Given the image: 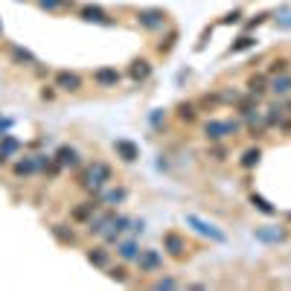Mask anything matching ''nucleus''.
<instances>
[{
	"mask_svg": "<svg viewBox=\"0 0 291 291\" xmlns=\"http://www.w3.org/2000/svg\"><path fill=\"white\" fill-rule=\"evenodd\" d=\"M283 117H286V105L283 102L271 105V108L265 111V125H268V128H277V125L283 122Z\"/></svg>",
	"mask_w": 291,
	"mask_h": 291,
	"instance_id": "nucleus-25",
	"label": "nucleus"
},
{
	"mask_svg": "<svg viewBox=\"0 0 291 291\" xmlns=\"http://www.w3.org/2000/svg\"><path fill=\"white\" fill-rule=\"evenodd\" d=\"M239 17H242V12H230V15L222 17V23H239Z\"/></svg>",
	"mask_w": 291,
	"mask_h": 291,
	"instance_id": "nucleus-39",
	"label": "nucleus"
},
{
	"mask_svg": "<svg viewBox=\"0 0 291 291\" xmlns=\"http://www.w3.org/2000/svg\"><path fill=\"white\" fill-rule=\"evenodd\" d=\"M128 222H131L128 216H114V219H111V227H108V230L102 233V236H105V242H108V245L120 242V236L125 233V230H128Z\"/></svg>",
	"mask_w": 291,
	"mask_h": 291,
	"instance_id": "nucleus-11",
	"label": "nucleus"
},
{
	"mask_svg": "<svg viewBox=\"0 0 291 291\" xmlns=\"http://www.w3.org/2000/svg\"><path fill=\"white\" fill-rule=\"evenodd\" d=\"M12 172H15L17 178H29V175H35V172H38V166H35V154L32 157H20V160H15V163H12Z\"/></svg>",
	"mask_w": 291,
	"mask_h": 291,
	"instance_id": "nucleus-21",
	"label": "nucleus"
},
{
	"mask_svg": "<svg viewBox=\"0 0 291 291\" xmlns=\"http://www.w3.org/2000/svg\"><path fill=\"white\" fill-rule=\"evenodd\" d=\"M163 251L169 254V257H175V259H181L184 254H187V239L181 236V233H163Z\"/></svg>",
	"mask_w": 291,
	"mask_h": 291,
	"instance_id": "nucleus-8",
	"label": "nucleus"
},
{
	"mask_svg": "<svg viewBox=\"0 0 291 291\" xmlns=\"http://www.w3.org/2000/svg\"><path fill=\"white\" fill-rule=\"evenodd\" d=\"M289 67H291V58H274V61L268 64V73H271V76H277V73H289Z\"/></svg>",
	"mask_w": 291,
	"mask_h": 291,
	"instance_id": "nucleus-33",
	"label": "nucleus"
},
{
	"mask_svg": "<svg viewBox=\"0 0 291 291\" xmlns=\"http://www.w3.org/2000/svg\"><path fill=\"white\" fill-rule=\"evenodd\" d=\"M114 152H117V157L125 160V163H134L140 157L137 143H131V140H114Z\"/></svg>",
	"mask_w": 291,
	"mask_h": 291,
	"instance_id": "nucleus-13",
	"label": "nucleus"
},
{
	"mask_svg": "<svg viewBox=\"0 0 291 291\" xmlns=\"http://www.w3.org/2000/svg\"><path fill=\"white\" fill-rule=\"evenodd\" d=\"M251 204L257 207L259 213H265V216H277V207H274V204H268V201H265L262 195H257V192L251 195Z\"/></svg>",
	"mask_w": 291,
	"mask_h": 291,
	"instance_id": "nucleus-30",
	"label": "nucleus"
},
{
	"mask_svg": "<svg viewBox=\"0 0 291 291\" xmlns=\"http://www.w3.org/2000/svg\"><path fill=\"white\" fill-rule=\"evenodd\" d=\"M184 222H187L189 227L195 230V233L207 236L210 242H219V245H224V242H227V236H224L216 224H213V222H204V219H201V216H195V213H187V216H184Z\"/></svg>",
	"mask_w": 291,
	"mask_h": 291,
	"instance_id": "nucleus-3",
	"label": "nucleus"
},
{
	"mask_svg": "<svg viewBox=\"0 0 291 291\" xmlns=\"http://www.w3.org/2000/svg\"><path fill=\"white\" fill-rule=\"evenodd\" d=\"M82 17L90 20V23H111V17L105 15L99 6H85V9H82Z\"/></svg>",
	"mask_w": 291,
	"mask_h": 291,
	"instance_id": "nucleus-26",
	"label": "nucleus"
},
{
	"mask_svg": "<svg viewBox=\"0 0 291 291\" xmlns=\"http://www.w3.org/2000/svg\"><path fill=\"white\" fill-rule=\"evenodd\" d=\"M201 131H204V137L210 143H222L227 137H236L242 131V122L239 120H207L201 125Z\"/></svg>",
	"mask_w": 291,
	"mask_h": 291,
	"instance_id": "nucleus-2",
	"label": "nucleus"
},
{
	"mask_svg": "<svg viewBox=\"0 0 291 291\" xmlns=\"http://www.w3.org/2000/svg\"><path fill=\"white\" fill-rule=\"evenodd\" d=\"M137 23L143 26V29H149V32L163 29V26H166V12H163V9H140Z\"/></svg>",
	"mask_w": 291,
	"mask_h": 291,
	"instance_id": "nucleus-4",
	"label": "nucleus"
},
{
	"mask_svg": "<svg viewBox=\"0 0 291 291\" xmlns=\"http://www.w3.org/2000/svg\"><path fill=\"white\" fill-rule=\"evenodd\" d=\"M125 198H128V189L125 187H111V189H105V192H99L102 207H117V204H122Z\"/></svg>",
	"mask_w": 291,
	"mask_h": 291,
	"instance_id": "nucleus-16",
	"label": "nucleus"
},
{
	"mask_svg": "<svg viewBox=\"0 0 291 291\" xmlns=\"http://www.w3.org/2000/svg\"><path fill=\"white\" fill-rule=\"evenodd\" d=\"M265 90H268V76H262V73H259V76H251V79H248V93H251V96L262 99V96H265Z\"/></svg>",
	"mask_w": 291,
	"mask_h": 291,
	"instance_id": "nucleus-23",
	"label": "nucleus"
},
{
	"mask_svg": "<svg viewBox=\"0 0 291 291\" xmlns=\"http://www.w3.org/2000/svg\"><path fill=\"white\" fill-rule=\"evenodd\" d=\"M280 26H283V29H291V17L289 20H280Z\"/></svg>",
	"mask_w": 291,
	"mask_h": 291,
	"instance_id": "nucleus-42",
	"label": "nucleus"
},
{
	"mask_svg": "<svg viewBox=\"0 0 291 291\" xmlns=\"http://www.w3.org/2000/svg\"><path fill=\"white\" fill-rule=\"evenodd\" d=\"M55 163H58L61 169H76V166H79V152H76L73 146H58Z\"/></svg>",
	"mask_w": 291,
	"mask_h": 291,
	"instance_id": "nucleus-14",
	"label": "nucleus"
},
{
	"mask_svg": "<svg viewBox=\"0 0 291 291\" xmlns=\"http://www.w3.org/2000/svg\"><path fill=\"white\" fill-rule=\"evenodd\" d=\"M137 265H140L143 274H154V271L163 268V254H160V251H152V248H149V251H140Z\"/></svg>",
	"mask_w": 291,
	"mask_h": 291,
	"instance_id": "nucleus-7",
	"label": "nucleus"
},
{
	"mask_svg": "<svg viewBox=\"0 0 291 291\" xmlns=\"http://www.w3.org/2000/svg\"><path fill=\"white\" fill-rule=\"evenodd\" d=\"M210 157H213V160H227V152H224L222 146H213V149H210Z\"/></svg>",
	"mask_w": 291,
	"mask_h": 291,
	"instance_id": "nucleus-38",
	"label": "nucleus"
},
{
	"mask_svg": "<svg viewBox=\"0 0 291 291\" xmlns=\"http://www.w3.org/2000/svg\"><path fill=\"white\" fill-rule=\"evenodd\" d=\"M52 87H58V90H64V93H76V90H82V79H79L76 73H70V70H58Z\"/></svg>",
	"mask_w": 291,
	"mask_h": 291,
	"instance_id": "nucleus-9",
	"label": "nucleus"
},
{
	"mask_svg": "<svg viewBox=\"0 0 291 291\" xmlns=\"http://www.w3.org/2000/svg\"><path fill=\"white\" fill-rule=\"evenodd\" d=\"M128 76H131L134 82H146V79L152 76V61H149V58H134L131 67H128Z\"/></svg>",
	"mask_w": 291,
	"mask_h": 291,
	"instance_id": "nucleus-17",
	"label": "nucleus"
},
{
	"mask_svg": "<svg viewBox=\"0 0 291 291\" xmlns=\"http://www.w3.org/2000/svg\"><path fill=\"white\" fill-rule=\"evenodd\" d=\"M9 55L15 58L17 64H38V61H35V55L29 50H23V47H9Z\"/></svg>",
	"mask_w": 291,
	"mask_h": 291,
	"instance_id": "nucleus-27",
	"label": "nucleus"
},
{
	"mask_svg": "<svg viewBox=\"0 0 291 291\" xmlns=\"http://www.w3.org/2000/svg\"><path fill=\"white\" fill-rule=\"evenodd\" d=\"M38 6H44V9H61L64 0H38Z\"/></svg>",
	"mask_w": 291,
	"mask_h": 291,
	"instance_id": "nucleus-37",
	"label": "nucleus"
},
{
	"mask_svg": "<svg viewBox=\"0 0 291 291\" xmlns=\"http://www.w3.org/2000/svg\"><path fill=\"white\" fill-rule=\"evenodd\" d=\"M52 96H55V90H52V87H44V90H41V99H52Z\"/></svg>",
	"mask_w": 291,
	"mask_h": 291,
	"instance_id": "nucleus-41",
	"label": "nucleus"
},
{
	"mask_svg": "<svg viewBox=\"0 0 291 291\" xmlns=\"http://www.w3.org/2000/svg\"><path fill=\"white\" fill-rule=\"evenodd\" d=\"M85 257H87V262H90L93 268H108V265H111V251L102 248V245H99V248H90Z\"/></svg>",
	"mask_w": 291,
	"mask_h": 291,
	"instance_id": "nucleus-19",
	"label": "nucleus"
},
{
	"mask_svg": "<svg viewBox=\"0 0 291 291\" xmlns=\"http://www.w3.org/2000/svg\"><path fill=\"white\" fill-rule=\"evenodd\" d=\"M128 230H131V233H143V230H146V222H143V219H131V222H128Z\"/></svg>",
	"mask_w": 291,
	"mask_h": 291,
	"instance_id": "nucleus-36",
	"label": "nucleus"
},
{
	"mask_svg": "<svg viewBox=\"0 0 291 291\" xmlns=\"http://www.w3.org/2000/svg\"><path fill=\"white\" fill-rule=\"evenodd\" d=\"M117 257H120L122 262H137V257H140V245H137V239L117 242Z\"/></svg>",
	"mask_w": 291,
	"mask_h": 291,
	"instance_id": "nucleus-15",
	"label": "nucleus"
},
{
	"mask_svg": "<svg viewBox=\"0 0 291 291\" xmlns=\"http://www.w3.org/2000/svg\"><path fill=\"white\" fill-rule=\"evenodd\" d=\"M52 236H55L58 242H64V245H73V242H76V233L67 230L64 224H52Z\"/></svg>",
	"mask_w": 291,
	"mask_h": 291,
	"instance_id": "nucleus-29",
	"label": "nucleus"
},
{
	"mask_svg": "<svg viewBox=\"0 0 291 291\" xmlns=\"http://www.w3.org/2000/svg\"><path fill=\"white\" fill-rule=\"evenodd\" d=\"M175 117L181 122H195L198 120V105L195 102H181L178 108H175Z\"/></svg>",
	"mask_w": 291,
	"mask_h": 291,
	"instance_id": "nucleus-24",
	"label": "nucleus"
},
{
	"mask_svg": "<svg viewBox=\"0 0 291 291\" xmlns=\"http://www.w3.org/2000/svg\"><path fill=\"white\" fill-rule=\"evenodd\" d=\"M268 87L274 90L277 96H289L291 93V73H277L274 79L268 82Z\"/></svg>",
	"mask_w": 291,
	"mask_h": 291,
	"instance_id": "nucleus-20",
	"label": "nucleus"
},
{
	"mask_svg": "<svg viewBox=\"0 0 291 291\" xmlns=\"http://www.w3.org/2000/svg\"><path fill=\"white\" fill-rule=\"evenodd\" d=\"M154 291H163V289H181V283L175 280V277H160V280H154L152 283Z\"/></svg>",
	"mask_w": 291,
	"mask_h": 291,
	"instance_id": "nucleus-32",
	"label": "nucleus"
},
{
	"mask_svg": "<svg viewBox=\"0 0 291 291\" xmlns=\"http://www.w3.org/2000/svg\"><path fill=\"white\" fill-rule=\"evenodd\" d=\"M251 47H257V38H254V35H242L239 41H236V44H230V55H233V52H245V50H251Z\"/></svg>",
	"mask_w": 291,
	"mask_h": 291,
	"instance_id": "nucleus-28",
	"label": "nucleus"
},
{
	"mask_svg": "<svg viewBox=\"0 0 291 291\" xmlns=\"http://www.w3.org/2000/svg\"><path fill=\"white\" fill-rule=\"evenodd\" d=\"M117 213H114V207H108V210H96L90 219H87V233H93V236H102L105 230L111 227V219H114Z\"/></svg>",
	"mask_w": 291,
	"mask_h": 291,
	"instance_id": "nucleus-5",
	"label": "nucleus"
},
{
	"mask_svg": "<svg viewBox=\"0 0 291 291\" xmlns=\"http://www.w3.org/2000/svg\"><path fill=\"white\" fill-rule=\"evenodd\" d=\"M259 160H262V149H259V146H251V149L242 152L239 166L242 169H254V166H259Z\"/></svg>",
	"mask_w": 291,
	"mask_h": 291,
	"instance_id": "nucleus-22",
	"label": "nucleus"
},
{
	"mask_svg": "<svg viewBox=\"0 0 291 291\" xmlns=\"http://www.w3.org/2000/svg\"><path fill=\"white\" fill-rule=\"evenodd\" d=\"M17 152H20V140H15L12 134H3V137H0V166L9 163V157L17 154Z\"/></svg>",
	"mask_w": 291,
	"mask_h": 291,
	"instance_id": "nucleus-18",
	"label": "nucleus"
},
{
	"mask_svg": "<svg viewBox=\"0 0 291 291\" xmlns=\"http://www.w3.org/2000/svg\"><path fill=\"white\" fill-rule=\"evenodd\" d=\"M9 128H12V120H0V137L9 134Z\"/></svg>",
	"mask_w": 291,
	"mask_h": 291,
	"instance_id": "nucleus-40",
	"label": "nucleus"
},
{
	"mask_svg": "<svg viewBox=\"0 0 291 291\" xmlns=\"http://www.w3.org/2000/svg\"><path fill=\"white\" fill-rule=\"evenodd\" d=\"M105 271H108V277H111V280H117V283H128V271H125L122 265H114V268L108 265Z\"/></svg>",
	"mask_w": 291,
	"mask_h": 291,
	"instance_id": "nucleus-34",
	"label": "nucleus"
},
{
	"mask_svg": "<svg viewBox=\"0 0 291 291\" xmlns=\"http://www.w3.org/2000/svg\"><path fill=\"white\" fill-rule=\"evenodd\" d=\"M175 44H178V32L172 29V32L166 35V38H163L160 44H157V52H163V55H169V52L175 50Z\"/></svg>",
	"mask_w": 291,
	"mask_h": 291,
	"instance_id": "nucleus-31",
	"label": "nucleus"
},
{
	"mask_svg": "<svg viewBox=\"0 0 291 291\" xmlns=\"http://www.w3.org/2000/svg\"><path fill=\"white\" fill-rule=\"evenodd\" d=\"M111 178H114L111 166H108V163H102V160H93V163H90V166H87L85 172H82V181H79V184H82V187H85L87 192L99 195V189H102L105 184L111 181Z\"/></svg>",
	"mask_w": 291,
	"mask_h": 291,
	"instance_id": "nucleus-1",
	"label": "nucleus"
},
{
	"mask_svg": "<svg viewBox=\"0 0 291 291\" xmlns=\"http://www.w3.org/2000/svg\"><path fill=\"white\" fill-rule=\"evenodd\" d=\"M254 239L265 242V245H280V242L289 239V230H283V227H257Z\"/></svg>",
	"mask_w": 291,
	"mask_h": 291,
	"instance_id": "nucleus-10",
	"label": "nucleus"
},
{
	"mask_svg": "<svg viewBox=\"0 0 291 291\" xmlns=\"http://www.w3.org/2000/svg\"><path fill=\"white\" fill-rule=\"evenodd\" d=\"M99 207H102L99 195H93V198L82 201L79 207H73V210H70V219H73V222H79V224H87V219H90V216H93V213H96Z\"/></svg>",
	"mask_w": 291,
	"mask_h": 291,
	"instance_id": "nucleus-6",
	"label": "nucleus"
},
{
	"mask_svg": "<svg viewBox=\"0 0 291 291\" xmlns=\"http://www.w3.org/2000/svg\"><path fill=\"white\" fill-rule=\"evenodd\" d=\"M120 70L117 67H99V70H93V82L99 87H117L120 85Z\"/></svg>",
	"mask_w": 291,
	"mask_h": 291,
	"instance_id": "nucleus-12",
	"label": "nucleus"
},
{
	"mask_svg": "<svg viewBox=\"0 0 291 291\" xmlns=\"http://www.w3.org/2000/svg\"><path fill=\"white\" fill-rule=\"evenodd\" d=\"M166 120V111H163V108H154L152 114H149V122H152L154 128H160V122Z\"/></svg>",
	"mask_w": 291,
	"mask_h": 291,
	"instance_id": "nucleus-35",
	"label": "nucleus"
},
{
	"mask_svg": "<svg viewBox=\"0 0 291 291\" xmlns=\"http://www.w3.org/2000/svg\"><path fill=\"white\" fill-rule=\"evenodd\" d=\"M286 219H289V222H291V213H289V216H286Z\"/></svg>",
	"mask_w": 291,
	"mask_h": 291,
	"instance_id": "nucleus-43",
	"label": "nucleus"
}]
</instances>
